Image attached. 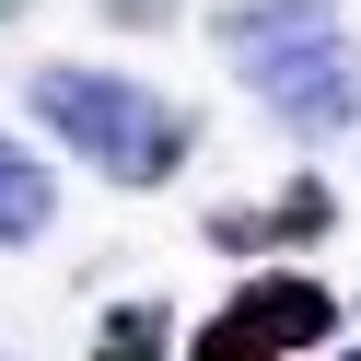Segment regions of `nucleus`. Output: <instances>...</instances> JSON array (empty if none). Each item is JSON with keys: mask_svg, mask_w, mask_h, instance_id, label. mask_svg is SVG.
<instances>
[{"mask_svg": "<svg viewBox=\"0 0 361 361\" xmlns=\"http://www.w3.org/2000/svg\"><path fill=\"white\" fill-rule=\"evenodd\" d=\"M12 12H24V0H0V24H12Z\"/></svg>", "mask_w": 361, "mask_h": 361, "instance_id": "nucleus-8", "label": "nucleus"}, {"mask_svg": "<svg viewBox=\"0 0 361 361\" xmlns=\"http://www.w3.org/2000/svg\"><path fill=\"white\" fill-rule=\"evenodd\" d=\"M164 350H175V314L164 303H117L105 338H94V361H164Z\"/></svg>", "mask_w": 361, "mask_h": 361, "instance_id": "nucleus-6", "label": "nucleus"}, {"mask_svg": "<svg viewBox=\"0 0 361 361\" xmlns=\"http://www.w3.org/2000/svg\"><path fill=\"white\" fill-rule=\"evenodd\" d=\"M326 338H338V291L303 280V268H257V280L187 338V361H291V350H326Z\"/></svg>", "mask_w": 361, "mask_h": 361, "instance_id": "nucleus-3", "label": "nucleus"}, {"mask_svg": "<svg viewBox=\"0 0 361 361\" xmlns=\"http://www.w3.org/2000/svg\"><path fill=\"white\" fill-rule=\"evenodd\" d=\"M105 24H128V35H152V24H175V0H94Z\"/></svg>", "mask_w": 361, "mask_h": 361, "instance_id": "nucleus-7", "label": "nucleus"}, {"mask_svg": "<svg viewBox=\"0 0 361 361\" xmlns=\"http://www.w3.org/2000/svg\"><path fill=\"white\" fill-rule=\"evenodd\" d=\"M326 221H338V198L314 187V175H291L268 210H221V221H210V245H245V257H257V245H314Z\"/></svg>", "mask_w": 361, "mask_h": 361, "instance_id": "nucleus-4", "label": "nucleus"}, {"mask_svg": "<svg viewBox=\"0 0 361 361\" xmlns=\"http://www.w3.org/2000/svg\"><path fill=\"white\" fill-rule=\"evenodd\" d=\"M24 105H35V128H47L71 164L105 175V187H175L187 152H198V117H187L175 94H152V82H128V71L47 59V71L24 82Z\"/></svg>", "mask_w": 361, "mask_h": 361, "instance_id": "nucleus-2", "label": "nucleus"}, {"mask_svg": "<svg viewBox=\"0 0 361 361\" xmlns=\"http://www.w3.org/2000/svg\"><path fill=\"white\" fill-rule=\"evenodd\" d=\"M350 361H361V350H350Z\"/></svg>", "mask_w": 361, "mask_h": 361, "instance_id": "nucleus-9", "label": "nucleus"}, {"mask_svg": "<svg viewBox=\"0 0 361 361\" xmlns=\"http://www.w3.org/2000/svg\"><path fill=\"white\" fill-rule=\"evenodd\" d=\"M221 59L291 140H338L361 117V47L326 0H233L221 12Z\"/></svg>", "mask_w": 361, "mask_h": 361, "instance_id": "nucleus-1", "label": "nucleus"}, {"mask_svg": "<svg viewBox=\"0 0 361 361\" xmlns=\"http://www.w3.org/2000/svg\"><path fill=\"white\" fill-rule=\"evenodd\" d=\"M47 221H59V175L35 164L12 128H0V257H24V245H47Z\"/></svg>", "mask_w": 361, "mask_h": 361, "instance_id": "nucleus-5", "label": "nucleus"}]
</instances>
